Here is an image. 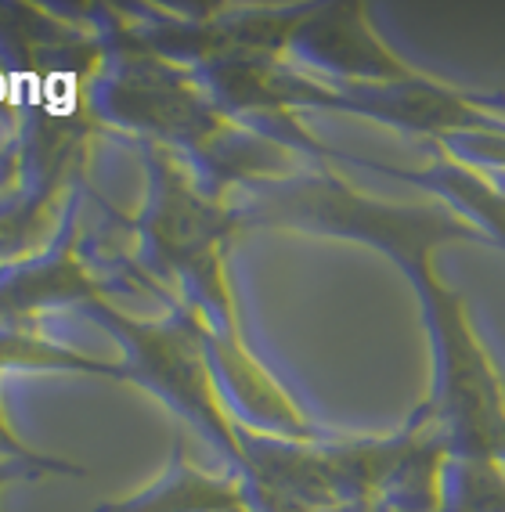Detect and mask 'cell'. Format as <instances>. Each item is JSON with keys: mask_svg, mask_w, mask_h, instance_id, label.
<instances>
[{"mask_svg": "<svg viewBox=\"0 0 505 512\" xmlns=\"http://www.w3.org/2000/svg\"><path fill=\"white\" fill-rule=\"evenodd\" d=\"M340 217L390 253L423 296L433 339V397L430 415L455 458H495L505 462V375L484 347L469 307L448 282H441L433 256L451 242H487L451 202L386 206V202L347 199Z\"/></svg>", "mask_w": 505, "mask_h": 512, "instance_id": "6da1fadb", "label": "cell"}, {"mask_svg": "<svg viewBox=\"0 0 505 512\" xmlns=\"http://www.w3.org/2000/svg\"><path fill=\"white\" fill-rule=\"evenodd\" d=\"M401 177L426 184L437 199L451 202L473 228H480V235H484L487 242H495V246L505 249V195L498 192V184L491 181L484 170L466 166L441 152V156L433 159L430 170L401 174Z\"/></svg>", "mask_w": 505, "mask_h": 512, "instance_id": "7a4b0ae2", "label": "cell"}, {"mask_svg": "<svg viewBox=\"0 0 505 512\" xmlns=\"http://www.w3.org/2000/svg\"><path fill=\"white\" fill-rule=\"evenodd\" d=\"M487 177H491V181L498 184V192L505 195V170H491V174H487Z\"/></svg>", "mask_w": 505, "mask_h": 512, "instance_id": "3957f363", "label": "cell"}]
</instances>
